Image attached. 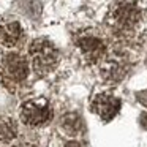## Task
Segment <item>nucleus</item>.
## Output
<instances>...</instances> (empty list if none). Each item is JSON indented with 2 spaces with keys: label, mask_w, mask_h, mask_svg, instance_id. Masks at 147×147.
Returning a JSON list of instances; mask_svg holds the SVG:
<instances>
[{
  "label": "nucleus",
  "mask_w": 147,
  "mask_h": 147,
  "mask_svg": "<svg viewBox=\"0 0 147 147\" xmlns=\"http://www.w3.org/2000/svg\"><path fill=\"white\" fill-rule=\"evenodd\" d=\"M144 7L141 0H117L106 18L108 26L119 35H131L144 21Z\"/></svg>",
  "instance_id": "obj_1"
},
{
  "label": "nucleus",
  "mask_w": 147,
  "mask_h": 147,
  "mask_svg": "<svg viewBox=\"0 0 147 147\" xmlns=\"http://www.w3.org/2000/svg\"><path fill=\"white\" fill-rule=\"evenodd\" d=\"M29 57L33 71L40 76H46L57 68L60 62V52L51 40L41 36L32 41L29 48Z\"/></svg>",
  "instance_id": "obj_2"
},
{
  "label": "nucleus",
  "mask_w": 147,
  "mask_h": 147,
  "mask_svg": "<svg viewBox=\"0 0 147 147\" xmlns=\"http://www.w3.org/2000/svg\"><path fill=\"white\" fill-rule=\"evenodd\" d=\"M74 46L81 59L89 65L100 63L106 57V43L95 32H81L74 38Z\"/></svg>",
  "instance_id": "obj_3"
},
{
  "label": "nucleus",
  "mask_w": 147,
  "mask_h": 147,
  "mask_svg": "<svg viewBox=\"0 0 147 147\" xmlns=\"http://www.w3.org/2000/svg\"><path fill=\"white\" fill-rule=\"evenodd\" d=\"M21 119L29 127H41L52 119V109L46 98L38 96L21 106Z\"/></svg>",
  "instance_id": "obj_4"
},
{
  "label": "nucleus",
  "mask_w": 147,
  "mask_h": 147,
  "mask_svg": "<svg viewBox=\"0 0 147 147\" xmlns=\"http://www.w3.org/2000/svg\"><path fill=\"white\" fill-rule=\"evenodd\" d=\"M0 74L5 79V82L21 84L22 81H26L27 74H29L27 59L19 52L5 54L0 62Z\"/></svg>",
  "instance_id": "obj_5"
},
{
  "label": "nucleus",
  "mask_w": 147,
  "mask_h": 147,
  "mask_svg": "<svg viewBox=\"0 0 147 147\" xmlns=\"http://www.w3.org/2000/svg\"><path fill=\"white\" fill-rule=\"evenodd\" d=\"M122 101L112 93H100L92 101V109L103 122H111L120 111Z\"/></svg>",
  "instance_id": "obj_6"
},
{
  "label": "nucleus",
  "mask_w": 147,
  "mask_h": 147,
  "mask_svg": "<svg viewBox=\"0 0 147 147\" xmlns=\"http://www.w3.org/2000/svg\"><path fill=\"white\" fill-rule=\"evenodd\" d=\"M128 67L127 62L120 57H105L100 62V74H101L103 81L109 84H117L127 76Z\"/></svg>",
  "instance_id": "obj_7"
},
{
  "label": "nucleus",
  "mask_w": 147,
  "mask_h": 147,
  "mask_svg": "<svg viewBox=\"0 0 147 147\" xmlns=\"http://www.w3.org/2000/svg\"><path fill=\"white\" fill-rule=\"evenodd\" d=\"M22 38V27L16 19L5 18L0 21V46L5 49H11L19 45Z\"/></svg>",
  "instance_id": "obj_8"
},
{
  "label": "nucleus",
  "mask_w": 147,
  "mask_h": 147,
  "mask_svg": "<svg viewBox=\"0 0 147 147\" xmlns=\"http://www.w3.org/2000/svg\"><path fill=\"white\" fill-rule=\"evenodd\" d=\"M60 128L65 131L67 136H78L84 131V122L82 117L76 112H68L62 117L60 120Z\"/></svg>",
  "instance_id": "obj_9"
},
{
  "label": "nucleus",
  "mask_w": 147,
  "mask_h": 147,
  "mask_svg": "<svg viewBox=\"0 0 147 147\" xmlns=\"http://www.w3.org/2000/svg\"><path fill=\"white\" fill-rule=\"evenodd\" d=\"M18 136V125L8 115L0 114V144H10Z\"/></svg>",
  "instance_id": "obj_10"
},
{
  "label": "nucleus",
  "mask_w": 147,
  "mask_h": 147,
  "mask_svg": "<svg viewBox=\"0 0 147 147\" xmlns=\"http://www.w3.org/2000/svg\"><path fill=\"white\" fill-rule=\"evenodd\" d=\"M139 122H141V127L146 128V130H147V112H142V114H141Z\"/></svg>",
  "instance_id": "obj_11"
},
{
  "label": "nucleus",
  "mask_w": 147,
  "mask_h": 147,
  "mask_svg": "<svg viewBox=\"0 0 147 147\" xmlns=\"http://www.w3.org/2000/svg\"><path fill=\"white\" fill-rule=\"evenodd\" d=\"M65 147H81V146H79L78 142H74V141H71V142H68Z\"/></svg>",
  "instance_id": "obj_12"
},
{
  "label": "nucleus",
  "mask_w": 147,
  "mask_h": 147,
  "mask_svg": "<svg viewBox=\"0 0 147 147\" xmlns=\"http://www.w3.org/2000/svg\"><path fill=\"white\" fill-rule=\"evenodd\" d=\"M19 147H35V146H19Z\"/></svg>",
  "instance_id": "obj_13"
}]
</instances>
